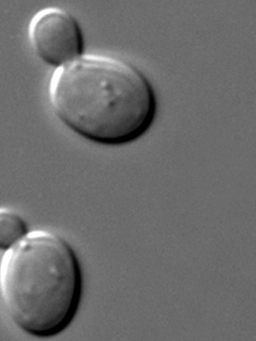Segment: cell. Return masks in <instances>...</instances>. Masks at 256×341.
I'll list each match as a JSON object with an SVG mask.
<instances>
[{
	"instance_id": "1",
	"label": "cell",
	"mask_w": 256,
	"mask_h": 341,
	"mask_svg": "<svg viewBox=\"0 0 256 341\" xmlns=\"http://www.w3.org/2000/svg\"><path fill=\"white\" fill-rule=\"evenodd\" d=\"M54 114L94 142L118 145L139 138L155 118L156 101L145 76L110 57L81 55L56 68L50 85Z\"/></svg>"
},
{
	"instance_id": "2",
	"label": "cell",
	"mask_w": 256,
	"mask_h": 341,
	"mask_svg": "<svg viewBox=\"0 0 256 341\" xmlns=\"http://www.w3.org/2000/svg\"><path fill=\"white\" fill-rule=\"evenodd\" d=\"M82 290L78 257L58 234L29 232L0 264V295L13 323L25 333L48 337L62 331L77 309Z\"/></svg>"
},
{
	"instance_id": "3",
	"label": "cell",
	"mask_w": 256,
	"mask_h": 341,
	"mask_svg": "<svg viewBox=\"0 0 256 341\" xmlns=\"http://www.w3.org/2000/svg\"><path fill=\"white\" fill-rule=\"evenodd\" d=\"M30 36L38 56L56 69L82 55L83 40L78 25L62 9H48L38 15Z\"/></svg>"
},
{
	"instance_id": "4",
	"label": "cell",
	"mask_w": 256,
	"mask_h": 341,
	"mask_svg": "<svg viewBox=\"0 0 256 341\" xmlns=\"http://www.w3.org/2000/svg\"><path fill=\"white\" fill-rule=\"evenodd\" d=\"M28 233V224L22 216L11 210L0 209V250L8 251Z\"/></svg>"
}]
</instances>
